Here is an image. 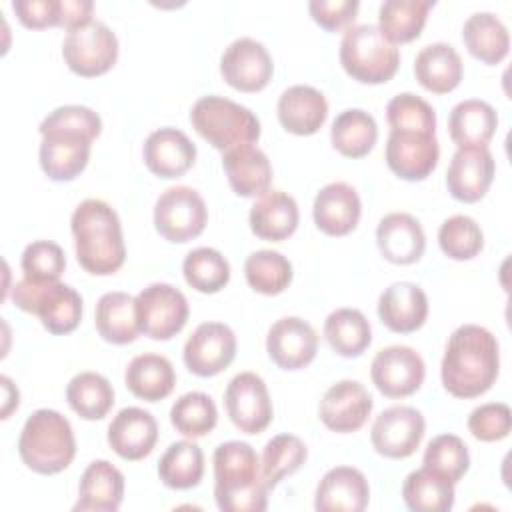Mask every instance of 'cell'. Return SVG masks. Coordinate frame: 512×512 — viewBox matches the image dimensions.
Segmentation results:
<instances>
[{"label":"cell","mask_w":512,"mask_h":512,"mask_svg":"<svg viewBox=\"0 0 512 512\" xmlns=\"http://www.w3.org/2000/svg\"><path fill=\"white\" fill-rule=\"evenodd\" d=\"M500 370V346L496 336L478 324L458 326L440 364L444 388L456 398H476L492 388Z\"/></svg>","instance_id":"6da1fadb"},{"label":"cell","mask_w":512,"mask_h":512,"mask_svg":"<svg viewBox=\"0 0 512 512\" xmlns=\"http://www.w3.org/2000/svg\"><path fill=\"white\" fill-rule=\"evenodd\" d=\"M78 264L96 276L114 274L126 260L122 224L116 210L98 198L82 200L70 218Z\"/></svg>","instance_id":"7a4b0ae2"},{"label":"cell","mask_w":512,"mask_h":512,"mask_svg":"<svg viewBox=\"0 0 512 512\" xmlns=\"http://www.w3.org/2000/svg\"><path fill=\"white\" fill-rule=\"evenodd\" d=\"M214 498L224 512H264L268 486L262 476L260 458L248 442L230 440L220 444L212 456Z\"/></svg>","instance_id":"3957f363"},{"label":"cell","mask_w":512,"mask_h":512,"mask_svg":"<svg viewBox=\"0 0 512 512\" xmlns=\"http://www.w3.org/2000/svg\"><path fill=\"white\" fill-rule=\"evenodd\" d=\"M18 454L36 474H58L66 470L76 456L74 430L66 416L50 408L34 410L20 432Z\"/></svg>","instance_id":"277c9868"},{"label":"cell","mask_w":512,"mask_h":512,"mask_svg":"<svg viewBox=\"0 0 512 512\" xmlns=\"http://www.w3.org/2000/svg\"><path fill=\"white\" fill-rule=\"evenodd\" d=\"M190 122L208 144L222 152L240 144H254L260 138L256 114L218 94L198 98L190 110Z\"/></svg>","instance_id":"5b68a950"},{"label":"cell","mask_w":512,"mask_h":512,"mask_svg":"<svg viewBox=\"0 0 512 512\" xmlns=\"http://www.w3.org/2000/svg\"><path fill=\"white\" fill-rule=\"evenodd\" d=\"M340 64L362 84H382L396 74L400 52L376 24H356L342 36Z\"/></svg>","instance_id":"8992f818"},{"label":"cell","mask_w":512,"mask_h":512,"mask_svg":"<svg viewBox=\"0 0 512 512\" xmlns=\"http://www.w3.org/2000/svg\"><path fill=\"white\" fill-rule=\"evenodd\" d=\"M10 298L20 310L36 314L52 334H68L82 320L80 294L60 280L38 282L24 276L12 286Z\"/></svg>","instance_id":"52a82bcc"},{"label":"cell","mask_w":512,"mask_h":512,"mask_svg":"<svg viewBox=\"0 0 512 512\" xmlns=\"http://www.w3.org/2000/svg\"><path fill=\"white\" fill-rule=\"evenodd\" d=\"M62 58L68 68L84 78L108 72L118 58V38L100 20H90L68 30L62 42Z\"/></svg>","instance_id":"ba28073f"},{"label":"cell","mask_w":512,"mask_h":512,"mask_svg":"<svg viewBox=\"0 0 512 512\" xmlns=\"http://www.w3.org/2000/svg\"><path fill=\"white\" fill-rule=\"evenodd\" d=\"M206 222V202L192 186H170L154 204V226L170 242L182 244L200 236Z\"/></svg>","instance_id":"9c48e42d"},{"label":"cell","mask_w":512,"mask_h":512,"mask_svg":"<svg viewBox=\"0 0 512 512\" xmlns=\"http://www.w3.org/2000/svg\"><path fill=\"white\" fill-rule=\"evenodd\" d=\"M188 300L172 284L154 282L138 292L136 316L140 332L152 340H170L188 320Z\"/></svg>","instance_id":"30bf717a"},{"label":"cell","mask_w":512,"mask_h":512,"mask_svg":"<svg viewBox=\"0 0 512 512\" xmlns=\"http://www.w3.org/2000/svg\"><path fill=\"white\" fill-rule=\"evenodd\" d=\"M226 412L244 434H260L274 418L272 400L264 380L256 372L236 374L224 392Z\"/></svg>","instance_id":"8fae6325"},{"label":"cell","mask_w":512,"mask_h":512,"mask_svg":"<svg viewBox=\"0 0 512 512\" xmlns=\"http://www.w3.org/2000/svg\"><path fill=\"white\" fill-rule=\"evenodd\" d=\"M42 134L38 158L44 174L54 182H68L80 176L90 160L94 136L66 128H38Z\"/></svg>","instance_id":"7c38bea8"},{"label":"cell","mask_w":512,"mask_h":512,"mask_svg":"<svg viewBox=\"0 0 512 512\" xmlns=\"http://www.w3.org/2000/svg\"><path fill=\"white\" fill-rule=\"evenodd\" d=\"M426 430V420L420 410L412 406H390L382 410L370 430V442L374 450L386 458L412 456Z\"/></svg>","instance_id":"4fadbf2b"},{"label":"cell","mask_w":512,"mask_h":512,"mask_svg":"<svg viewBox=\"0 0 512 512\" xmlns=\"http://www.w3.org/2000/svg\"><path fill=\"white\" fill-rule=\"evenodd\" d=\"M370 376L380 394L404 398L422 386L426 364L414 348L394 344L376 352L370 364Z\"/></svg>","instance_id":"5bb4252c"},{"label":"cell","mask_w":512,"mask_h":512,"mask_svg":"<svg viewBox=\"0 0 512 512\" xmlns=\"http://www.w3.org/2000/svg\"><path fill=\"white\" fill-rule=\"evenodd\" d=\"M220 74L240 92H258L272 80L274 62L262 42L242 36L230 42L222 52Z\"/></svg>","instance_id":"9a60e30c"},{"label":"cell","mask_w":512,"mask_h":512,"mask_svg":"<svg viewBox=\"0 0 512 512\" xmlns=\"http://www.w3.org/2000/svg\"><path fill=\"white\" fill-rule=\"evenodd\" d=\"M236 346V336L230 326L222 322H202L184 344V364L196 376H216L232 364Z\"/></svg>","instance_id":"2e32d148"},{"label":"cell","mask_w":512,"mask_h":512,"mask_svg":"<svg viewBox=\"0 0 512 512\" xmlns=\"http://www.w3.org/2000/svg\"><path fill=\"white\" fill-rule=\"evenodd\" d=\"M440 146L436 134L416 130H390L386 140V164L402 180L416 182L432 174Z\"/></svg>","instance_id":"e0dca14e"},{"label":"cell","mask_w":512,"mask_h":512,"mask_svg":"<svg viewBox=\"0 0 512 512\" xmlns=\"http://www.w3.org/2000/svg\"><path fill=\"white\" fill-rule=\"evenodd\" d=\"M374 400L358 380H340L332 384L318 406V416L332 432L348 434L364 426L372 412Z\"/></svg>","instance_id":"ac0fdd59"},{"label":"cell","mask_w":512,"mask_h":512,"mask_svg":"<svg viewBox=\"0 0 512 512\" xmlns=\"http://www.w3.org/2000/svg\"><path fill=\"white\" fill-rule=\"evenodd\" d=\"M266 350L278 368L300 370L314 360L318 352V334L306 320L284 316L270 326Z\"/></svg>","instance_id":"d6986e66"},{"label":"cell","mask_w":512,"mask_h":512,"mask_svg":"<svg viewBox=\"0 0 512 512\" xmlns=\"http://www.w3.org/2000/svg\"><path fill=\"white\" fill-rule=\"evenodd\" d=\"M496 172L494 156L488 146L458 148L446 172L448 192L460 202H478L486 196Z\"/></svg>","instance_id":"ffe728a7"},{"label":"cell","mask_w":512,"mask_h":512,"mask_svg":"<svg viewBox=\"0 0 512 512\" xmlns=\"http://www.w3.org/2000/svg\"><path fill=\"white\" fill-rule=\"evenodd\" d=\"M148 170L160 178H178L194 166L196 146L178 128L166 126L148 134L142 146Z\"/></svg>","instance_id":"44dd1931"},{"label":"cell","mask_w":512,"mask_h":512,"mask_svg":"<svg viewBox=\"0 0 512 512\" xmlns=\"http://www.w3.org/2000/svg\"><path fill=\"white\" fill-rule=\"evenodd\" d=\"M360 214V196L356 188L346 182H330L322 186L314 198V224L328 236L350 234L358 226Z\"/></svg>","instance_id":"7402d4cb"},{"label":"cell","mask_w":512,"mask_h":512,"mask_svg":"<svg viewBox=\"0 0 512 512\" xmlns=\"http://www.w3.org/2000/svg\"><path fill=\"white\" fill-rule=\"evenodd\" d=\"M158 442L154 416L138 406L122 408L108 424V444L124 460H142Z\"/></svg>","instance_id":"603a6c76"},{"label":"cell","mask_w":512,"mask_h":512,"mask_svg":"<svg viewBox=\"0 0 512 512\" xmlns=\"http://www.w3.org/2000/svg\"><path fill=\"white\" fill-rule=\"evenodd\" d=\"M370 502L366 476L352 466L328 470L316 488L314 508L318 512H362Z\"/></svg>","instance_id":"cb8c5ba5"},{"label":"cell","mask_w":512,"mask_h":512,"mask_svg":"<svg viewBox=\"0 0 512 512\" xmlns=\"http://www.w3.org/2000/svg\"><path fill=\"white\" fill-rule=\"evenodd\" d=\"M380 254L392 264H414L422 258L426 236L422 224L408 212H390L376 226Z\"/></svg>","instance_id":"d4e9b609"},{"label":"cell","mask_w":512,"mask_h":512,"mask_svg":"<svg viewBox=\"0 0 512 512\" xmlns=\"http://www.w3.org/2000/svg\"><path fill=\"white\" fill-rule=\"evenodd\" d=\"M378 316L392 332H414L428 318V296L414 282H394L378 298Z\"/></svg>","instance_id":"484cf974"},{"label":"cell","mask_w":512,"mask_h":512,"mask_svg":"<svg viewBox=\"0 0 512 512\" xmlns=\"http://www.w3.org/2000/svg\"><path fill=\"white\" fill-rule=\"evenodd\" d=\"M278 120L290 134L310 136L322 128L328 118V102L324 94L308 84H294L278 98Z\"/></svg>","instance_id":"4316f807"},{"label":"cell","mask_w":512,"mask_h":512,"mask_svg":"<svg viewBox=\"0 0 512 512\" xmlns=\"http://www.w3.org/2000/svg\"><path fill=\"white\" fill-rule=\"evenodd\" d=\"M222 166L234 194L254 198L268 192L272 182V166L264 150L256 144H240L224 152Z\"/></svg>","instance_id":"83f0119b"},{"label":"cell","mask_w":512,"mask_h":512,"mask_svg":"<svg viewBox=\"0 0 512 512\" xmlns=\"http://www.w3.org/2000/svg\"><path fill=\"white\" fill-rule=\"evenodd\" d=\"M124 500V474L108 460L86 466L78 486L76 512H116Z\"/></svg>","instance_id":"f1b7e54d"},{"label":"cell","mask_w":512,"mask_h":512,"mask_svg":"<svg viewBox=\"0 0 512 512\" xmlns=\"http://www.w3.org/2000/svg\"><path fill=\"white\" fill-rule=\"evenodd\" d=\"M250 230L270 242H280L292 236L298 228L300 212L296 200L282 190H268L250 208Z\"/></svg>","instance_id":"f546056e"},{"label":"cell","mask_w":512,"mask_h":512,"mask_svg":"<svg viewBox=\"0 0 512 512\" xmlns=\"http://www.w3.org/2000/svg\"><path fill=\"white\" fill-rule=\"evenodd\" d=\"M464 74V64L454 46L434 42L424 46L414 60V76L426 90L446 94L454 90Z\"/></svg>","instance_id":"4dcf8cb0"},{"label":"cell","mask_w":512,"mask_h":512,"mask_svg":"<svg viewBox=\"0 0 512 512\" xmlns=\"http://www.w3.org/2000/svg\"><path fill=\"white\" fill-rule=\"evenodd\" d=\"M124 382L136 398H142L146 402H158L174 390L176 372L166 356L144 352L128 362Z\"/></svg>","instance_id":"1f68e13d"},{"label":"cell","mask_w":512,"mask_h":512,"mask_svg":"<svg viewBox=\"0 0 512 512\" xmlns=\"http://www.w3.org/2000/svg\"><path fill=\"white\" fill-rule=\"evenodd\" d=\"M498 128L496 110L478 98L458 102L448 116V132L458 148L488 146Z\"/></svg>","instance_id":"d6a6232c"},{"label":"cell","mask_w":512,"mask_h":512,"mask_svg":"<svg viewBox=\"0 0 512 512\" xmlns=\"http://www.w3.org/2000/svg\"><path fill=\"white\" fill-rule=\"evenodd\" d=\"M98 334L110 344H128L138 338L136 298L126 292H106L100 296L94 312Z\"/></svg>","instance_id":"836d02e7"},{"label":"cell","mask_w":512,"mask_h":512,"mask_svg":"<svg viewBox=\"0 0 512 512\" xmlns=\"http://www.w3.org/2000/svg\"><path fill=\"white\" fill-rule=\"evenodd\" d=\"M462 40L468 52L484 64H498L506 58L510 36L506 24L492 12H474L462 26Z\"/></svg>","instance_id":"e575fe53"},{"label":"cell","mask_w":512,"mask_h":512,"mask_svg":"<svg viewBox=\"0 0 512 512\" xmlns=\"http://www.w3.org/2000/svg\"><path fill=\"white\" fill-rule=\"evenodd\" d=\"M402 498L414 512H448L454 506V484L442 474L422 466L406 476Z\"/></svg>","instance_id":"d590c367"},{"label":"cell","mask_w":512,"mask_h":512,"mask_svg":"<svg viewBox=\"0 0 512 512\" xmlns=\"http://www.w3.org/2000/svg\"><path fill=\"white\" fill-rule=\"evenodd\" d=\"M432 0H384L378 8V28L392 44H404L420 36Z\"/></svg>","instance_id":"8d00e7d4"},{"label":"cell","mask_w":512,"mask_h":512,"mask_svg":"<svg viewBox=\"0 0 512 512\" xmlns=\"http://www.w3.org/2000/svg\"><path fill=\"white\" fill-rule=\"evenodd\" d=\"M378 138V126L372 114L360 108L340 112L330 128L332 146L346 158L366 156Z\"/></svg>","instance_id":"74e56055"},{"label":"cell","mask_w":512,"mask_h":512,"mask_svg":"<svg viewBox=\"0 0 512 512\" xmlns=\"http://www.w3.org/2000/svg\"><path fill=\"white\" fill-rule=\"evenodd\" d=\"M324 336L330 348L344 356H360L372 342V328L358 308H338L324 322Z\"/></svg>","instance_id":"f35d334b"},{"label":"cell","mask_w":512,"mask_h":512,"mask_svg":"<svg viewBox=\"0 0 512 512\" xmlns=\"http://www.w3.org/2000/svg\"><path fill=\"white\" fill-rule=\"evenodd\" d=\"M158 476L172 490H188L204 476V452L192 440L172 442L158 462Z\"/></svg>","instance_id":"ab89813d"},{"label":"cell","mask_w":512,"mask_h":512,"mask_svg":"<svg viewBox=\"0 0 512 512\" xmlns=\"http://www.w3.org/2000/svg\"><path fill=\"white\" fill-rule=\"evenodd\" d=\"M70 408L84 420H102L114 404V388L98 372H80L66 386Z\"/></svg>","instance_id":"60d3db41"},{"label":"cell","mask_w":512,"mask_h":512,"mask_svg":"<svg viewBox=\"0 0 512 512\" xmlns=\"http://www.w3.org/2000/svg\"><path fill=\"white\" fill-rule=\"evenodd\" d=\"M182 274L188 286L194 290L202 294H214L228 284L230 264L216 248L200 246L184 256Z\"/></svg>","instance_id":"b9f144b4"},{"label":"cell","mask_w":512,"mask_h":512,"mask_svg":"<svg viewBox=\"0 0 512 512\" xmlns=\"http://www.w3.org/2000/svg\"><path fill=\"white\" fill-rule=\"evenodd\" d=\"M292 264L276 250H256L244 262V276L252 290L274 296L292 282Z\"/></svg>","instance_id":"7bdbcfd3"},{"label":"cell","mask_w":512,"mask_h":512,"mask_svg":"<svg viewBox=\"0 0 512 512\" xmlns=\"http://www.w3.org/2000/svg\"><path fill=\"white\" fill-rule=\"evenodd\" d=\"M172 426L188 438H200L214 430L218 422V408L206 392H186L170 408Z\"/></svg>","instance_id":"ee69618b"},{"label":"cell","mask_w":512,"mask_h":512,"mask_svg":"<svg viewBox=\"0 0 512 512\" xmlns=\"http://www.w3.org/2000/svg\"><path fill=\"white\" fill-rule=\"evenodd\" d=\"M308 456L306 444L294 434H278L266 442L260 468L268 488H274L282 478L294 474Z\"/></svg>","instance_id":"f6af8a7d"},{"label":"cell","mask_w":512,"mask_h":512,"mask_svg":"<svg viewBox=\"0 0 512 512\" xmlns=\"http://www.w3.org/2000/svg\"><path fill=\"white\" fill-rule=\"evenodd\" d=\"M438 244L448 258L470 260L484 248V234L474 218L454 214L440 224Z\"/></svg>","instance_id":"bcb514c9"},{"label":"cell","mask_w":512,"mask_h":512,"mask_svg":"<svg viewBox=\"0 0 512 512\" xmlns=\"http://www.w3.org/2000/svg\"><path fill=\"white\" fill-rule=\"evenodd\" d=\"M422 464L456 484L470 468L468 446L456 434H440L428 442Z\"/></svg>","instance_id":"7dc6e473"},{"label":"cell","mask_w":512,"mask_h":512,"mask_svg":"<svg viewBox=\"0 0 512 512\" xmlns=\"http://www.w3.org/2000/svg\"><path fill=\"white\" fill-rule=\"evenodd\" d=\"M386 120L390 130H416L436 134V110L424 98L402 92L386 104Z\"/></svg>","instance_id":"c3c4849f"},{"label":"cell","mask_w":512,"mask_h":512,"mask_svg":"<svg viewBox=\"0 0 512 512\" xmlns=\"http://www.w3.org/2000/svg\"><path fill=\"white\" fill-rule=\"evenodd\" d=\"M22 272L30 280H60L66 268L64 250L52 240H34L22 252Z\"/></svg>","instance_id":"681fc988"},{"label":"cell","mask_w":512,"mask_h":512,"mask_svg":"<svg viewBox=\"0 0 512 512\" xmlns=\"http://www.w3.org/2000/svg\"><path fill=\"white\" fill-rule=\"evenodd\" d=\"M512 412L504 402H486L476 406L468 416V430L482 442H496L510 434Z\"/></svg>","instance_id":"f907efd6"},{"label":"cell","mask_w":512,"mask_h":512,"mask_svg":"<svg viewBox=\"0 0 512 512\" xmlns=\"http://www.w3.org/2000/svg\"><path fill=\"white\" fill-rule=\"evenodd\" d=\"M40 128H66V130H78L86 132L94 138L100 136L102 132V120L98 112H94L88 106L80 104H66L54 108L42 122Z\"/></svg>","instance_id":"816d5d0a"},{"label":"cell","mask_w":512,"mask_h":512,"mask_svg":"<svg viewBox=\"0 0 512 512\" xmlns=\"http://www.w3.org/2000/svg\"><path fill=\"white\" fill-rule=\"evenodd\" d=\"M358 0H310L308 10L316 24L322 28L336 32L342 28H350L358 14Z\"/></svg>","instance_id":"f5cc1de1"},{"label":"cell","mask_w":512,"mask_h":512,"mask_svg":"<svg viewBox=\"0 0 512 512\" xmlns=\"http://www.w3.org/2000/svg\"><path fill=\"white\" fill-rule=\"evenodd\" d=\"M12 10L26 28L60 26V0H14Z\"/></svg>","instance_id":"db71d44e"},{"label":"cell","mask_w":512,"mask_h":512,"mask_svg":"<svg viewBox=\"0 0 512 512\" xmlns=\"http://www.w3.org/2000/svg\"><path fill=\"white\" fill-rule=\"evenodd\" d=\"M94 4L90 0H60V26L68 30L92 20Z\"/></svg>","instance_id":"11a10c76"},{"label":"cell","mask_w":512,"mask_h":512,"mask_svg":"<svg viewBox=\"0 0 512 512\" xmlns=\"http://www.w3.org/2000/svg\"><path fill=\"white\" fill-rule=\"evenodd\" d=\"M2 388H4V410H2V418H8L10 410L16 406L18 408V390L12 386L8 376H2Z\"/></svg>","instance_id":"9f6ffc18"}]
</instances>
